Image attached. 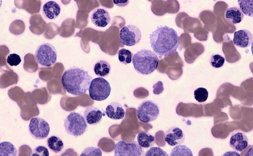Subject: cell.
Segmentation results:
<instances>
[{"label":"cell","mask_w":253,"mask_h":156,"mask_svg":"<svg viewBox=\"0 0 253 156\" xmlns=\"http://www.w3.org/2000/svg\"><path fill=\"white\" fill-rule=\"evenodd\" d=\"M111 87L108 80L103 78L92 79L89 89V96L91 99L97 101L106 100L110 95Z\"/></svg>","instance_id":"cell-6"},{"label":"cell","mask_w":253,"mask_h":156,"mask_svg":"<svg viewBox=\"0 0 253 156\" xmlns=\"http://www.w3.org/2000/svg\"><path fill=\"white\" fill-rule=\"evenodd\" d=\"M225 62L224 58L221 55L217 54H214L211 56L210 60L211 65L214 68H219L221 67Z\"/></svg>","instance_id":"cell-27"},{"label":"cell","mask_w":253,"mask_h":156,"mask_svg":"<svg viewBox=\"0 0 253 156\" xmlns=\"http://www.w3.org/2000/svg\"><path fill=\"white\" fill-rule=\"evenodd\" d=\"M90 20L96 27L104 28L110 23L111 17L108 11L98 8L91 13Z\"/></svg>","instance_id":"cell-12"},{"label":"cell","mask_w":253,"mask_h":156,"mask_svg":"<svg viewBox=\"0 0 253 156\" xmlns=\"http://www.w3.org/2000/svg\"><path fill=\"white\" fill-rule=\"evenodd\" d=\"M6 62L11 66H16L21 62V58L17 54L11 53L7 56Z\"/></svg>","instance_id":"cell-30"},{"label":"cell","mask_w":253,"mask_h":156,"mask_svg":"<svg viewBox=\"0 0 253 156\" xmlns=\"http://www.w3.org/2000/svg\"><path fill=\"white\" fill-rule=\"evenodd\" d=\"M105 114L111 119L119 120L124 117L126 112L120 103L117 102H113L106 107Z\"/></svg>","instance_id":"cell-16"},{"label":"cell","mask_w":253,"mask_h":156,"mask_svg":"<svg viewBox=\"0 0 253 156\" xmlns=\"http://www.w3.org/2000/svg\"><path fill=\"white\" fill-rule=\"evenodd\" d=\"M132 62L135 70L138 73L148 75L157 69L159 59L153 51L142 49L133 55Z\"/></svg>","instance_id":"cell-3"},{"label":"cell","mask_w":253,"mask_h":156,"mask_svg":"<svg viewBox=\"0 0 253 156\" xmlns=\"http://www.w3.org/2000/svg\"><path fill=\"white\" fill-rule=\"evenodd\" d=\"M93 71L95 74L100 77L107 76L111 71V66L109 62L101 60L95 63L93 66Z\"/></svg>","instance_id":"cell-19"},{"label":"cell","mask_w":253,"mask_h":156,"mask_svg":"<svg viewBox=\"0 0 253 156\" xmlns=\"http://www.w3.org/2000/svg\"><path fill=\"white\" fill-rule=\"evenodd\" d=\"M118 56L119 61L125 65L130 64L132 62L133 54L128 49L124 48L120 49L118 51Z\"/></svg>","instance_id":"cell-25"},{"label":"cell","mask_w":253,"mask_h":156,"mask_svg":"<svg viewBox=\"0 0 253 156\" xmlns=\"http://www.w3.org/2000/svg\"><path fill=\"white\" fill-rule=\"evenodd\" d=\"M169 156H194L191 150L187 146L179 145L174 147Z\"/></svg>","instance_id":"cell-23"},{"label":"cell","mask_w":253,"mask_h":156,"mask_svg":"<svg viewBox=\"0 0 253 156\" xmlns=\"http://www.w3.org/2000/svg\"><path fill=\"white\" fill-rule=\"evenodd\" d=\"M251 51H252V55L253 56V41H252V42Z\"/></svg>","instance_id":"cell-35"},{"label":"cell","mask_w":253,"mask_h":156,"mask_svg":"<svg viewBox=\"0 0 253 156\" xmlns=\"http://www.w3.org/2000/svg\"><path fill=\"white\" fill-rule=\"evenodd\" d=\"M113 2L115 4L119 7H124L128 4L129 0H113Z\"/></svg>","instance_id":"cell-32"},{"label":"cell","mask_w":253,"mask_h":156,"mask_svg":"<svg viewBox=\"0 0 253 156\" xmlns=\"http://www.w3.org/2000/svg\"><path fill=\"white\" fill-rule=\"evenodd\" d=\"M18 151L15 146L8 141L0 143V156H17Z\"/></svg>","instance_id":"cell-22"},{"label":"cell","mask_w":253,"mask_h":156,"mask_svg":"<svg viewBox=\"0 0 253 156\" xmlns=\"http://www.w3.org/2000/svg\"><path fill=\"white\" fill-rule=\"evenodd\" d=\"M253 35L252 33L246 29H242L235 32L233 39L235 45L240 48H246L252 42Z\"/></svg>","instance_id":"cell-13"},{"label":"cell","mask_w":253,"mask_h":156,"mask_svg":"<svg viewBox=\"0 0 253 156\" xmlns=\"http://www.w3.org/2000/svg\"><path fill=\"white\" fill-rule=\"evenodd\" d=\"M245 156H253V145L247 151Z\"/></svg>","instance_id":"cell-34"},{"label":"cell","mask_w":253,"mask_h":156,"mask_svg":"<svg viewBox=\"0 0 253 156\" xmlns=\"http://www.w3.org/2000/svg\"><path fill=\"white\" fill-rule=\"evenodd\" d=\"M64 126L70 135L78 137L82 135L87 128L84 117L80 113L72 112L64 119Z\"/></svg>","instance_id":"cell-4"},{"label":"cell","mask_w":253,"mask_h":156,"mask_svg":"<svg viewBox=\"0 0 253 156\" xmlns=\"http://www.w3.org/2000/svg\"><path fill=\"white\" fill-rule=\"evenodd\" d=\"M142 34L139 28L134 25L124 26L120 31L119 38L121 42L127 46H134L141 40Z\"/></svg>","instance_id":"cell-8"},{"label":"cell","mask_w":253,"mask_h":156,"mask_svg":"<svg viewBox=\"0 0 253 156\" xmlns=\"http://www.w3.org/2000/svg\"><path fill=\"white\" fill-rule=\"evenodd\" d=\"M84 115L87 123L93 125L100 123L103 116L102 111L93 106L87 107L84 111Z\"/></svg>","instance_id":"cell-15"},{"label":"cell","mask_w":253,"mask_h":156,"mask_svg":"<svg viewBox=\"0 0 253 156\" xmlns=\"http://www.w3.org/2000/svg\"><path fill=\"white\" fill-rule=\"evenodd\" d=\"M46 144L48 148L55 153H60L64 148L62 140L56 136H51L46 140Z\"/></svg>","instance_id":"cell-21"},{"label":"cell","mask_w":253,"mask_h":156,"mask_svg":"<svg viewBox=\"0 0 253 156\" xmlns=\"http://www.w3.org/2000/svg\"><path fill=\"white\" fill-rule=\"evenodd\" d=\"M137 117L139 121L149 123L156 120L160 115V108L154 101L150 100L143 101L138 106Z\"/></svg>","instance_id":"cell-7"},{"label":"cell","mask_w":253,"mask_h":156,"mask_svg":"<svg viewBox=\"0 0 253 156\" xmlns=\"http://www.w3.org/2000/svg\"><path fill=\"white\" fill-rule=\"evenodd\" d=\"M92 78L83 68L73 67L65 70L61 77L65 90L75 96L84 94L88 90Z\"/></svg>","instance_id":"cell-2"},{"label":"cell","mask_w":253,"mask_h":156,"mask_svg":"<svg viewBox=\"0 0 253 156\" xmlns=\"http://www.w3.org/2000/svg\"><path fill=\"white\" fill-rule=\"evenodd\" d=\"M155 137L146 131L140 132L137 136L138 145L143 148L152 147L155 144Z\"/></svg>","instance_id":"cell-20"},{"label":"cell","mask_w":253,"mask_h":156,"mask_svg":"<svg viewBox=\"0 0 253 156\" xmlns=\"http://www.w3.org/2000/svg\"><path fill=\"white\" fill-rule=\"evenodd\" d=\"M226 20L232 24L240 23L244 18V13L240 8L231 7L227 8L225 12Z\"/></svg>","instance_id":"cell-18"},{"label":"cell","mask_w":253,"mask_h":156,"mask_svg":"<svg viewBox=\"0 0 253 156\" xmlns=\"http://www.w3.org/2000/svg\"><path fill=\"white\" fill-rule=\"evenodd\" d=\"M101 150L96 147H88L85 148L79 156H102Z\"/></svg>","instance_id":"cell-28"},{"label":"cell","mask_w":253,"mask_h":156,"mask_svg":"<svg viewBox=\"0 0 253 156\" xmlns=\"http://www.w3.org/2000/svg\"><path fill=\"white\" fill-rule=\"evenodd\" d=\"M249 140L244 133L237 132L232 135L229 140L230 146L234 150L242 152L248 146Z\"/></svg>","instance_id":"cell-14"},{"label":"cell","mask_w":253,"mask_h":156,"mask_svg":"<svg viewBox=\"0 0 253 156\" xmlns=\"http://www.w3.org/2000/svg\"><path fill=\"white\" fill-rule=\"evenodd\" d=\"M29 131L33 137L38 140L46 138L50 131V126L44 119L34 117L30 119Z\"/></svg>","instance_id":"cell-10"},{"label":"cell","mask_w":253,"mask_h":156,"mask_svg":"<svg viewBox=\"0 0 253 156\" xmlns=\"http://www.w3.org/2000/svg\"><path fill=\"white\" fill-rule=\"evenodd\" d=\"M37 62L44 67H50L54 65L57 59V52L55 47L49 43L39 45L35 53Z\"/></svg>","instance_id":"cell-5"},{"label":"cell","mask_w":253,"mask_h":156,"mask_svg":"<svg viewBox=\"0 0 253 156\" xmlns=\"http://www.w3.org/2000/svg\"><path fill=\"white\" fill-rule=\"evenodd\" d=\"M144 156H169L168 153L159 147H153L147 150Z\"/></svg>","instance_id":"cell-29"},{"label":"cell","mask_w":253,"mask_h":156,"mask_svg":"<svg viewBox=\"0 0 253 156\" xmlns=\"http://www.w3.org/2000/svg\"><path fill=\"white\" fill-rule=\"evenodd\" d=\"M153 51L160 56L173 54L179 45L180 38L177 32L166 25L157 27L149 36Z\"/></svg>","instance_id":"cell-1"},{"label":"cell","mask_w":253,"mask_h":156,"mask_svg":"<svg viewBox=\"0 0 253 156\" xmlns=\"http://www.w3.org/2000/svg\"><path fill=\"white\" fill-rule=\"evenodd\" d=\"M42 12L46 18L54 20L59 16L61 12V7L56 1L50 0L43 5Z\"/></svg>","instance_id":"cell-17"},{"label":"cell","mask_w":253,"mask_h":156,"mask_svg":"<svg viewBox=\"0 0 253 156\" xmlns=\"http://www.w3.org/2000/svg\"><path fill=\"white\" fill-rule=\"evenodd\" d=\"M221 156H241L240 154L236 151H230L225 152Z\"/></svg>","instance_id":"cell-33"},{"label":"cell","mask_w":253,"mask_h":156,"mask_svg":"<svg viewBox=\"0 0 253 156\" xmlns=\"http://www.w3.org/2000/svg\"><path fill=\"white\" fill-rule=\"evenodd\" d=\"M49 153L47 148L43 146H38L34 148L31 156H49Z\"/></svg>","instance_id":"cell-31"},{"label":"cell","mask_w":253,"mask_h":156,"mask_svg":"<svg viewBox=\"0 0 253 156\" xmlns=\"http://www.w3.org/2000/svg\"><path fill=\"white\" fill-rule=\"evenodd\" d=\"M114 155V156H144L143 150L137 142L128 143L123 140L115 144Z\"/></svg>","instance_id":"cell-9"},{"label":"cell","mask_w":253,"mask_h":156,"mask_svg":"<svg viewBox=\"0 0 253 156\" xmlns=\"http://www.w3.org/2000/svg\"><path fill=\"white\" fill-rule=\"evenodd\" d=\"M164 140L169 145L176 146L184 142L185 135L180 128L173 126L166 131Z\"/></svg>","instance_id":"cell-11"},{"label":"cell","mask_w":253,"mask_h":156,"mask_svg":"<svg viewBox=\"0 0 253 156\" xmlns=\"http://www.w3.org/2000/svg\"><path fill=\"white\" fill-rule=\"evenodd\" d=\"M238 4L244 14L253 17V0H238Z\"/></svg>","instance_id":"cell-24"},{"label":"cell","mask_w":253,"mask_h":156,"mask_svg":"<svg viewBox=\"0 0 253 156\" xmlns=\"http://www.w3.org/2000/svg\"><path fill=\"white\" fill-rule=\"evenodd\" d=\"M194 96L197 101L199 103H203L207 100L209 92L206 88L199 87L194 90Z\"/></svg>","instance_id":"cell-26"}]
</instances>
